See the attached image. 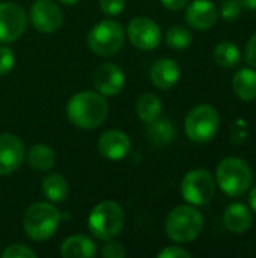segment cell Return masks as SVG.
Returning <instances> with one entry per match:
<instances>
[{"label": "cell", "instance_id": "7c38bea8", "mask_svg": "<svg viewBox=\"0 0 256 258\" xmlns=\"http://www.w3.org/2000/svg\"><path fill=\"white\" fill-rule=\"evenodd\" d=\"M24 145L21 139L11 133L0 135V175H9L24 162Z\"/></svg>", "mask_w": 256, "mask_h": 258}, {"label": "cell", "instance_id": "f546056e", "mask_svg": "<svg viewBox=\"0 0 256 258\" xmlns=\"http://www.w3.org/2000/svg\"><path fill=\"white\" fill-rule=\"evenodd\" d=\"M100 8L106 15H118L125 8V0H100Z\"/></svg>", "mask_w": 256, "mask_h": 258}, {"label": "cell", "instance_id": "3957f363", "mask_svg": "<svg viewBox=\"0 0 256 258\" xmlns=\"http://www.w3.org/2000/svg\"><path fill=\"white\" fill-rule=\"evenodd\" d=\"M204 228V216L192 206H178L166 218L164 230L170 240L177 243L193 242Z\"/></svg>", "mask_w": 256, "mask_h": 258}, {"label": "cell", "instance_id": "277c9868", "mask_svg": "<svg viewBox=\"0 0 256 258\" xmlns=\"http://www.w3.org/2000/svg\"><path fill=\"white\" fill-rule=\"evenodd\" d=\"M125 213L122 207L115 201H101L98 203L88 218V227L91 234L100 240L115 239L124 228Z\"/></svg>", "mask_w": 256, "mask_h": 258}, {"label": "cell", "instance_id": "484cf974", "mask_svg": "<svg viewBox=\"0 0 256 258\" xmlns=\"http://www.w3.org/2000/svg\"><path fill=\"white\" fill-rule=\"evenodd\" d=\"M2 255H3L5 258H35L36 257V254H35L30 248H27V246H24V245H21V243L9 245V246L2 252Z\"/></svg>", "mask_w": 256, "mask_h": 258}, {"label": "cell", "instance_id": "6da1fadb", "mask_svg": "<svg viewBox=\"0 0 256 258\" xmlns=\"http://www.w3.org/2000/svg\"><path fill=\"white\" fill-rule=\"evenodd\" d=\"M109 113V104L106 98L92 91H83L72 95L66 106L68 119L78 128L94 130L100 127Z\"/></svg>", "mask_w": 256, "mask_h": 258}, {"label": "cell", "instance_id": "5bb4252c", "mask_svg": "<svg viewBox=\"0 0 256 258\" xmlns=\"http://www.w3.org/2000/svg\"><path fill=\"white\" fill-rule=\"evenodd\" d=\"M219 18L216 5L210 0H195L186 9V21L192 29L208 30Z\"/></svg>", "mask_w": 256, "mask_h": 258}, {"label": "cell", "instance_id": "8fae6325", "mask_svg": "<svg viewBox=\"0 0 256 258\" xmlns=\"http://www.w3.org/2000/svg\"><path fill=\"white\" fill-rule=\"evenodd\" d=\"M30 20L38 32L53 33L60 29L63 23V12L51 0H35L30 6Z\"/></svg>", "mask_w": 256, "mask_h": 258}, {"label": "cell", "instance_id": "9a60e30c", "mask_svg": "<svg viewBox=\"0 0 256 258\" xmlns=\"http://www.w3.org/2000/svg\"><path fill=\"white\" fill-rule=\"evenodd\" d=\"M131 150L130 138L121 130H109L98 139V151L109 160H121Z\"/></svg>", "mask_w": 256, "mask_h": 258}, {"label": "cell", "instance_id": "2e32d148", "mask_svg": "<svg viewBox=\"0 0 256 258\" xmlns=\"http://www.w3.org/2000/svg\"><path fill=\"white\" fill-rule=\"evenodd\" d=\"M180 76H181V70H180L178 63L169 57L158 59L151 67V73H149L152 85L161 91H167V89L174 88L178 83Z\"/></svg>", "mask_w": 256, "mask_h": 258}, {"label": "cell", "instance_id": "1f68e13d", "mask_svg": "<svg viewBox=\"0 0 256 258\" xmlns=\"http://www.w3.org/2000/svg\"><path fill=\"white\" fill-rule=\"evenodd\" d=\"M244 59H246L247 65H250L252 68H256V32L250 36L249 42L246 44Z\"/></svg>", "mask_w": 256, "mask_h": 258}, {"label": "cell", "instance_id": "ac0fdd59", "mask_svg": "<svg viewBox=\"0 0 256 258\" xmlns=\"http://www.w3.org/2000/svg\"><path fill=\"white\" fill-rule=\"evenodd\" d=\"M60 254L65 258H92L95 257L97 249L94 242L81 234H75L68 237L62 246H60Z\"/></svg>", "mask_w": 256, "mask_h": 258}, {"label": "cell", "instance_id": "5b68a950", "mask_svg": "<svg viewBox=\"0 0 256 258\" xmlns=\"http://www.w3.org/2000/svg\"><path fill=\"white\" fill-rule=\"evenodd\" d=\"M60 224L59 210L50 203L32 204L23 218V230L29 239L35 242H44L50 239Z\"/></svg>", "mask_w": 256, "mask_h": 258}, {"label": "cell", "instance_id": "603a6c76", "mask_svg": "<svg viewBox=\"0 0 256 258\" xmlns=\"http://www.w3.org/2000/svg\"><path fill=\"white\" fill-rule=\"evenodd\" d=\"M161 110H163L161 100L152 92H146V94L140 95L137 103H136L137 116L140 118V121H143L146 124L157 119L160 116Z\"/></svg>", "mask_w": 256, "mask_h": 258}, {"label": "cell", "instance_id": "d6986e66", "mask_svg": "<svg viewBox=\"0 0 256 258\" xmlns=\"http://www.w3.org/2000/svg\"><path fill=\"white\" fill-rule=\"evenodd\" d=\"M234 94L243 101L256 100V71L253 68H241L232 79Z\"/></svg>", "mask_w": 256, "mask_h": 258}, {"label": "cell", "instance_id": "d590c367", "mask_svg": "<svg viewBox=\"0 0 256 258\" xmlns=\"http://www.w3.org/2000/svg\"><path fill=\"white\" fill-rule=\"evenodd\" d=\"M59 2H60V3H63V5H69V6H71V5L78 3L80 0H59Z\"/></svg>", "mask_w": 256, "mask_h": 258}, {"label": "cell", "instance_id": "cb8c5ba5", "mask_svg": "<svg viewBox=\"0 0 256 258\" xmlns=\"http://www.w3.org/2000/svg\"><path fill=\"white\" fill-rule=\"evenodd\" d=\"M213 57H214V62L219 67H222V68H234L241 60V51L234 42L223 41V42L216 45Z\"/></svg>", "mask_w": 256, "mask_h": 258}, {"label": "cell", "instance_id": "ffe728a7", "mask_svg": "<svg viewBox=\"0 0 256 258\" xmlns=\"http://www.w3.org/2000/svg\"><path fill=\"white\" fill-rule=\"evenodd\" d=\"M175 125L172 121L166 118H157L151 122H148L146 135L151 144L157 147H166L175 139Z\"/></svg>", "mask_w": 256, "mask_h": 258}, {"label": "cell", "instance_id": "30bf717a", "mask_svg": "<svg viewBox=\"0 0 256 258\" xmlns=\"http://www.w3.org/2000/svg\"><path fill=\"white\" fill-rule=\"evenodd\" d=\"M127 35L130 42L140 50H154L161 41V30L158 24L146 17L133 18L128 23Z\"/></svg>", "mask_w": 256, "mask_h": 258}, {"label": "cell", "instance_id": "7402d4cb", "mask_svg": "<svg viewBox=\"0 0 256 258\" xmlns=\"http://www.w3.org/2000/svg\"><path fill=\"white\" fill-rule=\"evenodd\" d=\"M42 194L50 203H63L68 197L69 187L60 174H48L42 180Z\"/></svg>", "mask_w": 256, "mask_h": 258}, {"label": "cell", "instance_id": "8992f818", "mask_svg": "<svg viewBox=\"0 0 256 258\" xmlns=\"http://www.w3.org/2000/svg\"><path fill=\"white\" fill-rule=\"evenodd\" d=\"M220 127V118L217 110L210 104L195 106L186 116L184 130L190 141L196 144H205L216 138Z\"/></svg>", "mask_w": 256, "mask_h": 258}, {"label": "cell", "instance_id": "e575fe53", "mask_svg": "<svg viewBox=\"0 0 256 258\" xmlns=\"http://www.w3.org/2000/svg\"><path fill=\"white\" fill-rule=\"evenodd\" d=\"M249 204H250V210H253L256 213V186L252 187L250 195H249Z\"/></svg>", "mask_w": 256, "mask_h": 258}, {"label": "cell", "instance_id": "4fadbf2b", "mask_svg": "<svg viewBox=\"0 0 256 258\" xmlns=\"http://www.w3.org/2000/svg\"><path fill=\"white\" fill-rule=\"evenodd\" d=\"M125 83L124 71L115 63H104L94 73V86L98 94L113 97L118 95Z\"/></svg>", "mask_w": 256, "mask_h": 258}, {"label": "cell", "instance_id": "7a4b0ae2", "mask_svg": "<svg viewBox=\"0 0 256 258\" xmlns=\"http://www.w3.org/2000/svg\"><path fill=\"white\" fill-rule=\"evenodd\" d=\"M253 183V171L247 162L240 157H225L216 171V184L228 197L237 198L244 195Z\"/></svg>", "mask_w": 256, "mask_h": 258}, {"label": "cell", "instance_id": "e0dca14e", "mask_svg": "<svg viewBox=\"0 0 256 258\" xmlns=\"http://www.w3.org/2000/svg\"><path fill=\"white\" fill-rule=\"evenodd\" d=\"M225 227L234 234H243L249 231L253 224V215L250 209L243 203H232L223 213Z\"/></svg>", "mask_w": 256, "mask_h": 258}, {"label": "cell", "instance_id": "836d02e7", "mask_svg": "<svg viewBox=\"0 0 256 258\" xmlns=\"http://www.w3.org/2000/svg\"><path fill=\"white\" fill-rule=\"evenodd\" d=\"M240 8L249 9V11H256V0H237Z\"/></svg>", "mask_w": 256, "mask_h": 258}, {"label": "cell", "instance_id": "4316f807", "mask_svg": "<svg viewBox=\"0 0 256 258\" xmlns=\"http://www.w3.org/2000/svg\"><path fill=\"white\" fill-rule=\"evenodd\" d=\"M241 8L237 3V0H225L220 6V17L225 21H235L240 17Z\"/></svg>", "mask_w": 256, "mask_h": 258}, {"label": "cell", "instance_id": "d6a6232c", "mask_svg": "<svg viewBox=\"0 0 256 258\" xmlns=\"http://www.w3.org/2000/svg\"><path fill=\"white\" fill-rule=\"evenodd\" d=\"M163 6L170 11H181L187 6L189 0H161Z\"/></svg>", "mask_w": 256, "mask_h": 258}, {"label": "cell", "instance_id": "83f0119b", "mask_svg": "<svg viewBox=\"0 0 256 258\" xmlns=\"http://www.w3.org/2000/svg\"><path fill=\"white\" fill-rule=\"evenodd\" d=\"M15 65V56L9 47L0 45V76L8 74Z\"/></svg>", "mask_w": 256, "mask_h": 258}, {"label": "cell", "instance_id": "f1b7e54d", "mask_svg": "<svg viewBox=\"0 0 256 258\" xmlns=\"http://www.w3.org/2000/svg\"><path fill=\"white\" fill-rule=\"evenodd\" d=\"M101 255L104 258H124L125 257V249L124 245L115 240H107V243L101 249Z\"/></svg>", "mask_w": 256, "mask_h": 258}, {"label": "cell", "instance_id": "44dd1931", "mask_svg": "<svg viewBox=\"0 0 256 258\" xmlns=\"http://www.w3.org/2000/svg\"><path fill=\"white\" fill-rule=\"evenodd\" d=\"M56 162L54 151L44 144L32 145L27 151V163L38 172H48Z\"/></svg>", "mask_w": 256, "mask_h": 258}, {"label": "cell", "instance_id": "ba28073f", "mask_svg": "<svg viewBox=\"0 0 256 258\" xmlns=\"http://www.w3.org/2000/svg\"><path fill=\"white\" fill-rule=\"evenodd\" d=\"M216 178L207 169H193L181 181V195L192 206L208 204L216 194Z\"/></svg>", "mask_w": 256, "mask_h": 258}, {"label": "cell", "instance_id": "52a82bcc", "mask_svg": "<svg viewBox=\"0 0 256 258\" xmlns=\"http://www.w3.org/2000/svg\"><path fill=\"white\" fill-rule=\"evenodd\" d=\"M124 27L115 20H103L97 23L89 35L88 45L98 56H113L124 45Z\"/></svg>", "mask_w": 256, "mask_h": 258}, {"label": "cell", "instance_id": "d4e9b609", "mask_svg": "<svg viewBox=\"0 0 256 258\" xmlns=\"http://www.w3.org/2000/svg\"><path fill=\"white\" fill-rule=\"evenodd\" d=\"M193 41L192 32L184 26H172L166 32V44L174 50H184Z\"/></svg>", "mask_w": 256, "mask_h": 258}, {"label": "cell", "instance_id": "4dcf8cb0", "mask_svg": "<svg viewBox=\"0 0 256 258\" xmlns=\"http://www.w3.org/2000/svg\"><path fill=\"white\" fill-rule=\"evenodd\" d=\"M158 258H190V252L180 246H167L161 252H158Z\"/></svg>", "mask_w": 256, "mask_h": 258}, {"label": "cell", "instance_id": "9c48e42d", "mask_svg": "<svg viewBox=\"0 0 256 258\" xmlns=\"http://www.w3.org/2000/svg\"><path fill=\"white\" fill-rule=\"evenodd\" d=\"M27 26L24 9L14 2L0 3V42L9 44L21 38Z\"/></svg>", "mask_w": 256, "mask_h": 258}]
</instances>
